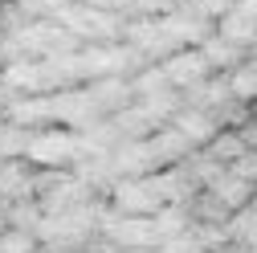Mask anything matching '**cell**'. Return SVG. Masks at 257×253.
<instances>
[{"label":"cell","instance_id":"6da1fadb","mask_svg":"<svg viewBox=\"0 0 257 253\" xmlns=\"http://www.w3.org/2000/svg\"><path fill=\"white\" fill-rule=\"evenodd\" d=\"M78 155H82V135L74 131V126H37L33 139H29V151H25V160L29 164H37V168H74L78 164Z\"/></svg>","mask_w":257,"mask_h":253},{"label":"cell","instance_id":"7a4b0ae2","mask_svg":"<svg viewBox=\"0 0 257 253\" xmlns=\"http://www.w3.org/2000/svg\"><path fill=\"white\" fill-rule=\"evenodd\" d=\"M53 118L74 126V131H86L98 118H106V110L94 98L90 82H78V86H66V90H53Z\"/></svg>","mask_w":257,"mask_h":253},{"label":"cell","instance_id":"3957f363","mask_svg":"<svg viewBox=\"0 0 257 253\" xmlns=\"http://www.w3.org/2000/svg\"><path fill=\"white\" fill-rule=\"evenodd\" d=\"M110 204L126 216H155L168 200L155 192L151 176H118L114 188H110Z\"/></svg>","mask_w":257,"mask_h":253},{"label":"cell","instance_id":"277c9868","mask_svg":"<svg viewBox=\"0 0 257 253\" xmlns=\"http://www.w3.org/2000/svg\"><path fill=\"white\" fill-rule=\"evenodd\" d=\"M147 147H151L155 172H159V168H176V164L192 160V151H196V143H192L176 122H164L159 131H151V135H147Z\"/></svg>","mask_w":257,"mask_h":253},{"label":"cell","instance_id":"5b68a950","mask_svg":"<svg viewBox=\"0 0 257 253\" xmlns=\"http://www.w3.org/2000/svg\"><path fill=\"white\" fill-rule=\"evenodd\" d=\"M164 70H168V78H172L180 90H188V86L204 82L208 74H216V70L208 66V57H204L200 45H184V49H176L172 57H164Z\"/></svg>","mask_w":257,"mask_h":253},{"label":"cell","instance_id":"8992f818","mask_svg":"<svg viewBox=\"0 0 257 253\" xmlns=\"http://www.w3.org/2000/svg\"><path fill=\"white\" fill-rule=\"evenodd\" d=\"M172 122L180 126V131L196 143V147H208L216 135H220V118L212 114V110H204V106H196V102H184L176 114H172Z\"/></svg>","mask_w":257,"mask_h":253},{"label":"cell","instance_id":"52a82bcc","mask_svg":"<svg viewBox=\"0 0 257 253\" xmlns=\"http://www.w3.org/2000/svg\"><path fill=\"white\" fill-rule=\"evenodd\" d=\"M208 192H216L224 204H229V208L237 212V208H249V204H253V196H257V184H253V180H245V176H241V172H233V168H224V172H220V176L208 184Z\"/></svg>","mask_w":257,"mask_h":253},{"label":"cell","instance_id":"ba28073f","mask_svg":"<svg viewBox=\"0 0 257 253\" xmlns=\"http://www.w3.org/2000/svg\"><path fill=\"white\" fill-rule=\"evenodd\" d=\"M204 57H208V66L216 70V74H229V70H237L241 66V57L249 53L245 45H237V41H229V37H220V33H212L204 45Z\"/></svg>","mask_w":257,"mask_h":253},{"label":"cell","instance_id":"9c48e42d","mask_svg":"<svg viewBox=\"0 0 257 253\" xmlns=\"http://www.w3.org/2000/svg\"><path fill=\"white\" fill-rule=\"evenodd\" d=\"M216 33L220 37H229V41H237V45H245V49H253V41H257V17H249L245 9H229L220 21H216Z\"/></svg>","mask_w":257,"mask_h":253},{"label":"cell","instance_id":"30bf717a","mask_svg":"<svg viewBox=\"0 0 257 253\" xmlns=\"http://www.w3.org/2000/svg\"><path fill=\"white\" fill-rule=\"evenodd\" d=\"M229 82H233V98L241 102H257V61H241L237 70H229Z\"/></svg>","mask_w":257,"mask_h":253},{"label":"cell","instance_id":"8fae6325","mask_svg":"<svg viewBox=\"0 0 257 253\" xmlns=\"http://www.w3.org/2000/svg\"><path fill=\"white\" fill-rule=\"evenodd\" d=\"M41 249V237L33 229H17L9 225L5 233H0V253H37Z\"/></svg>","mask_w":257,"mask_h":253},{"label":"cell","instance_id":"7c38bea8","mask_svg":"<svg viewBox=\"0 0 257 253\" xmlns=\"http://www.w3.org/2000/svg\"><path fill=\"white\" fill-rule=\"evenodd\" d=\"M159 253H212V249L196 237V229H188V233H180V237L164 241V245H159Z\"/></svg>","mask_w":257,"mask_h":253},{"label":"cell","instance_id":"4fadbf2b","mask_svg":"<svg viewBox=\"0 0 257 253\" xmlns=\"http://www.w3.org/2000/svg\"><path fill=\"white\" fill-rule=\"evenodd\" d=\"M13 5L25 13V17H33V21H41V17H53L57 9H61V0H13Z\"/></svg>","mask_w":257,"mask_h":253},{"label":"cell","instance_id":"5bb4252c","mask_svg":"<svg viewBox=\"0 0 257 253\" xmlns=\"http://www.w3.org/2000/svg\"><path fill=\"white\" fill-rule=\"evenodd\" d=\"M135 9L139 13H151V17H164V13L180 9V0H135Z\"/></svg>","mask_w":257,"mask_h":253},{"label":"cell","instance_id":"9a60e30c","mask_svg":"<svg viewBox=\"0 0 257 253\" xmlns=\"http://www.w3.org/2000/svg\"><path fill=\"white\" fill-rule=\"evenodd\" d=\"M216 253H257V249H253V241H241V237H233V241H224Z\"/></svg>","mask_w":257,"mask_h":253},{"label":"cell","instance_id":"2e32d148","mask_svg":"<svg viewBox=\"0 0 257 253\" xmlns=\"http://www.w3.org/2000/svg\"><path fill=\"white\" fill-rule=\"evenodd\" d=\"M122 253H159V245H135V249H122Z\"/></svg>","mask_w":257,"mask_h":253},{"label":"cell","instance_id":"e0dca14e","mask_svg":"<svg viewBox=\"0 0 257 253\" xmlns=\"http://www.w3.org/2000/svg\"><path fill=\"white\" fill-rule=\"evenodd\" d=\"M5 229H9V216H5V212H0V233H5Z\"/></svg>","mask_w":257,"mask_h":253},{"label":"cell","instance_id":"ac0fdd59","mask_svg":"<svg viewBox=\"0 0 257 253\" xmlns=\"http://www.w3.org/2000/svg\"><path fill=\"white\" fill-rule=\"evenodd\" d=\"M0 168H5V155H0Z\"/></svg>","mask_w":257,"mask_h":253},{"label":"cell","instance_id":"d6986e66","mask_svg":"<svg viewBox=\"0 0 257 253\" xmlns=\"http://www.w3.org/2000/svg\"><path fill=\"white\" fill-rule=\"evenodd\" d=\"M253 208H257V196H253Z\"/></svg>","mask_w":257,"mask_h":253}]
</instances>
